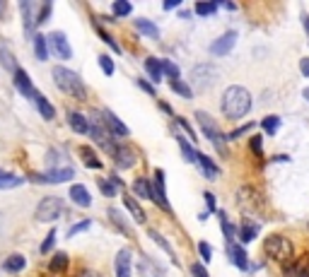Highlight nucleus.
Here are the masks:
<instances>
[{
  "label": "nucleus",
  "instance_id": "nucleus-1",
  "mask_svg": "<svg viewBox=\"0 0 309 277\" xmlns=\"http://www.w3.org/2000/svg\"><path fill=\"white\" fill-rule=\"evenodd\" d=\"M220 109H222V113H225L229 120H239L242 116H246V113L251 111V94L246 92L244 87L232 84V87H227L225 94H222Z\"/></svg>",
  "mask_w": 309,
  "mask_h": 277
},
{
  "label": "nucleus",
  "instance_id": "nucleus-2",
  "mask_svg": "<svg viewBox=\"0 0 309 277\" xmlns=\"http://www.w3.org/2000/svg\"><path fill=\"white\" fill-rule=\"evenodd\" d=\"M54 82L61 92H65L68 97H73L78 102H85L87 99V87L80 80V75L63 68V65H56L54 68Z\"/></svg>",
  "mask_w": 309,
  "mask_h": 277
},
{
  "label": "nucleus",
  "instance_id": "nucleus-3",
  "mask_svg": "<svg viewBox=\"0 0 309 277\" xmlns=\"http://www.w3.org/2000/svg\"><path fill=\"white\" fill-rule=\"evenodd\" d=\"M264 251L266 256L275 263H280V265H288L292 258H295V246H292V241L288 236H282V234H271V236H266L264 241Z\"/></svg>",
  "mask_w": 309,
  "mask_h": 277
},
{
  "label": "nucleus",
  "instance_id": "nucleus-4",
  "mask_svg": "<svg viewBox=\"0 0 309 277\" xmlns=\"http://www.w3.org/2000/svg\"><path fill=\"white\" fill-rule=\"evenodd\" d=\"M63 212H65V203H63V200H61V198H56V195H48V198H44V200L37 205L34 217H37V222H56Z\"/></svg>",
  "mask_w": 309,
  "mask_h": 277
},
{
  "label": "nucleus",
  "instance_id": "nucleus-5",
  "mask_svg": "<svg viewBox=\"0 0 309 277\" xmlns=\"http://www.w3.org/2000/svg\"><path fill=\"white\" fill-rule=\"evenodd\" d=\"M196 120H198L200 130H203V135L215 145L218 149H222V142H225V138L227 135H222V130H220V126L213 120V116L210 113H205V111H196Z\"/></svg>",
  "mask_w": 309,
  "mask_h": 277
},
{
  "label": "nucleus",
  "instance_id": "nucleus-6",
  "mask_svg": "<svg viewBox=\"0 0 309 277\" xmlns=\"http://www.w3.org/2000/svg\"><path fill=\"white\" fill-rule=\"evenodd\" d=\"M215 80H218V68L215 65H196L191 70V84L196 87V89H208V87H213L215 84Z\"/></svg>",
  "mask_w": 309,
  "mask_h": 277
},
{
  "label": "nucleus",
  "instance_id": "nucleus-7",
  "mask_svg": "<svg viewBox=\"0 0 309 277\" xmlns=\"http://www.w3.org/2000/svg\"><path fill=\"white\" fill-rule=\"evenodd\" d=\"M75 171L70 166H58V169H48L46 174H32L29 178L37 181V183H65V181H73Z\"/></svg>",
  "mask_w": 309,
  "mask_h": 277
},
{
  "label": "nucleus",
  "instance_id": "nucleus-8",
  "mask_svg": "<svg viewBox=\"0 0 309 277\" xmlns=\"http://www.w3.org/2000/svg\"><path fill=\"white\" fill-rule=\"evenodd\" d=\"M101 120H104V126H107V130H109V135L114 140L116 138H128L131 135V130H128V126L123 123V120L118 118L116 113H111V111H104L101 113Z\"/></svg>",
  "mask_w": 309,
  "mask_h": 277
},
{
  "label": "nucleus",
  "instance_id": "nucleus-9",
  "mask_svg": "<svg viewBox=\"0 0 309 277\" xmlns=\"http://www.w3.org/2000/svg\"><path fill=\"white\" fill-rule=\"evenodd\" d=\"M46 44L54 48V53L58 55V58H63V60H70V58H73V48H70V44H68V39H65L63 32H54L51 37H46Z\"/></svg>",
  "mask_w": 309,
  "mask_h": 277
},
{
  "label": "nucleus",
  "instance_id": "nucleus-10",
  "mask_svg": "<svg viewBox=\"0 0 309 277\" xmlns=\"http://www.w3.org/2000/svg\"><path fill=\"white\" fill-rule=\"evenodd\" d=\"M167 191H164V171L162 169H157V171H154V186H152V200L157 205H160V207H164V210H167V212H172V205L167 203Z\"/></svg>",
  "mask_w": 309,
  "mask_h": 277
},
{
  "label": "nucleus",
  "instance_id": "nucleus-11",
  "mask_svg": "<svg viewBox=\"0 0 309 277\" xmlns=\"http://www.w3.org/2000/svg\"><path fill=\"white\" fill-rule=\"evenodd\" d=\"M237 44V32H225L220 39H215L210 44V53L213 55H227Z\"/></svg>",
  "mask_w": 309,
  "mask_h": 277
},
{
  "label": "nucleus",
  "instance_id": "nucleus-12",
  "mask_svg": "<svg viewBox=\"0 0 309 277\" xmlns=\"http://www.w3.org/2000/svg\"><path fill=\"white\" fill-rule=\"evenodd\" d=\"M111 159H114L121 169H131V166H136V162H138L136 152H133L131 147H123V145H116V147H114Z\"/></svg>",
  "mask_w": 309,
  "mask_h": 277
},
{
  "label": "nucleus",
  "instance_id": "nucleus-13",
  "mask_svg": "<svg viewBox=\"0 0 309 277\" xmlns=\"http://www.w3.org/2000/svg\"><path fill=\"white\" fill-rule=\"evenodd\" d=\"M15 87H17V89H19L22 94H24V97H29V99H37L39 94H41V92L37 89V87L32 84L29 75L24 73V70H19V68L15 70Z\"/></svg>",
  "mask_w": 309,
  "mask_h": 277
},
{
  "label": "nucleus",
  "instance_id": "nucleus-14",
  "mask_svg": "<svg viewBox=\"0 0 309 277\" xmlns=\"http://www.w3.org/2000/svg\"><path fill=\"white\" fill-rule=\"evenodd\" d=\"M237 200H239V205H242V210H244L246 214L256 212V207H259V195H256L254 188H239Z\"/></svg>",
  "mask_w": 309,
  "mask_h": 277
},
{
  "label": "nucleus",
  "instance_id": "nucleus-15",
  "mask_svg": "<svg viewBox=\"0 0 309 277\" xmlns=\"http://www.w3.org/2000/svg\"><path fill=\"white\" fill-rule=\"evenodd\" d=\"M133 270V253L128 249H121L116 253V277H131Z\"/></svg>",
  "mask_w": 309,
  "mask_h": 277
},
{
  "label": "nucleus",
  "instance_id": "nucleus-16",
  "mask_svg": "<svg viewBox=\"0 0 309 277\" xmlns=\"http://www.w3.org/2000/svg\"><path fill=\"white\" fill-rule=\"evenodd\" d=\"M227 256L239 270H249V258H246V251L242 249V243H227Z\"/></svg>",
  "mask_w": 309,
  "mask_h": 277
},
{
  "label": "nucleus",
  "instance_id": "nucleus-17",
  "mask_svg": "<svg viewBox=\"0 0 309 277\" xmlns=\"http://www.w3.org/2000/svg\"><path fill=\"white\" fill-rule=\"evenodd\" d=\"M68 123H70V128H73L75 133L90 135V118H87V116H82L78 111H70V113H68Z\"/></svg>",
  "mask_w": 309,
  "mask_h": 277
},
{
  "label": "nucleus",
  "instance_id": "nucleus-18",
  "mask_svg": "<svg viewBox=\"0 0 309 277\" xmlns=\"http://www.w3.org/2000/svg\"><path fill=\"white\" fill-rule=\"evenodd\" d=\"M19 10H22V17H24V34H32V29L37 27V17H34V3H27V0H22L19 3Z\"/></svg>",
  "mask_w": 309,
  "mask_h": 277
},
{
  "label": "nucleus",
  "instance_id": "nucleus-19",
  "mask_svg": "<svg viewBox=\"0 0 309 277\" xmlns=\"http://www.w3.org/2000/svg\"><path fill=\"white\" fill-rule=\"evenodd\" d=\"M196 164L203 169V176H205L208 181H215V178H218V164H215L210 157H205V155L198 152V155H196Z\"/></svg>",
  "mask_w": 309,
  "mask_h": 277
},
{
  "label": "nucleus",
  "instance_id": "nucleus-20",
  "mask_svg": "<svg viewBox=\"0 0 309 277\" xmlns=\"http://www.w3.org/2000/svg\"><path fill=\"white\" fill-rule=\"evenodd\" d=\"M70 198H73V203H78L80 207H90V203H92L90 191H87L85 186H80V183L70 186Z\"/></svg>",
  "mask_w": 309,
  "mask_h": 277
},
{
  "label": "nucleus",
  "instance_id": "nucleus-21",
  "mask_svg": "<svg viewBox=\"0 0 309 277\" xmlns=\"http://www.w3.org/2000/svg\"><path fill=\"white\" fill-rule=\"evenodd\" d=\"M123 205H126V210L131 212V217H133L138 224H145V212H143V207L138 205V200L133 195H123Z\"/></svg>",
  "mask_w": 309,
  "mask_h": 277
},
{
  "label": "nucleus",
  "instance_id": "nucleus-22",
  "mask_svg": "<svg viewBox=\"0 0 309 277\" xmlns=\"http://www.w3.org/2000/svg\"><path fill=\"white\" fill-rule=\"evenodd\" d=\"M136 29L140 32V34H145L147 39H157V37H160V29H157V24H154V22H150V19H136Z\"/></svg>",
  "mask_w": 309,
  "mask_h": 277
},
{
  "label": "nucleus",
  "instance_id": "nucleus-23",
  "mask_svg": "<svg viewBox=\"0 0 309 277\" xmlns=\"http://www.w3.org/2000/svg\"><path fill=\"white\" fill-rule=\"evenodd\" d=\"M24 263H27V260L22 258L19 253H12V256L3 263V270H5V272H19V270H24Z\"/></svg>",
  "mask_w": 309,
  "mask_h": 277
},
{
  "label": "nucleus",
  "instance_id": "nucleus-24",
  "mask_svg": "<svg viewBox=\"0 0 309 277\" xmlns=\"http://www.w3.org/2000/svg\"><path fill=\"white\" fill-rule=\"evenodd\" d=\"M145 70H147V75H150L152 82H160V80H162V65H160L157 58H145Z\"/></svg>",
  "mask_w": 309,
  "mask_h": 277
},
{
  "label": "nucleus",
  "instance_id": "nucleus-25",
  "mask_svg": "<svg viewBox=\"0 0 309 277\" xmlns=\"http://www.w3.org/2000/svg\"><path fill=\"white\" fill-rule=\"evenodd\" d=\"M133 191H136L140 198L152 200V183H150V181H145V178H136V181H133Z\"/></svg>",
  "mask_w": 309,
  "mask_h": 277
},
{
  "label": "nucleus",
  "instance_id": "nucleus-26",
  "mask_svg": "<svg viewBox=\"0 0 309 277\" xmlns=\"http://www.w3.org/2000/svg\"><path fill=\"white\" fill-rule=\"evenodd\" d=\"M218 217H220V227H222V234H225L227 243H235V234H237L235 224L227 220V214H225V212H218Z\"/></svg>",
  "mask_w": 309,
  "mask_h": 277
},
{
  "label": "nucleus",
  "instance_id": "nucleus-27",
  "mask_svg": "<svg viewBox=\"0 0 309 277\" xmlns=\"http://www.w3.org/2000/svg\"><path fill=\"white\" fill-rule=\"evenodd\" d=\"M68 265H70L68 253H56L54 258H51V263H48V270H54V272H63V270H68Z\"/></svg>",
  "mask_w": 309,
  "mask_h": 277
},
{
  "label": "nucleus",
  "instance_id": "nucleus-28",
  "mask_svg": "<svg viewBox=\"0 0 309 277\" xmlns=\"http://www.w3.org/2000/svg\"><path fill=\"white\" fill-rule=\"evenodd\" d=\"M138 270H140V277H160V268H157L150 258L140 260V263H138Z\"/></svg>",
  "mask_w": 309,
  "mask_h": 277
},
{
  "label": "nucleus",
  "instance_id": "nucleus-29",
  "mask_svg": "<svg viewBox=\"0 0 309 277\" xmlns=\"http://www.w3.org/2000/svg\"><path fill=\"white\" fill-rule=\"evenodd\" d=\"M176 140H179V147H182V155H184V159L186 162H191V164H196V149L191 147V142L189 140H184V135H176Z\"/></svg>",
  "mask_w": 309,
  "mask_h": 277
},
{
  "label": "nucleus",
  "instance_id": "nucleus-30",
  "mask_svg": "<svg viewBox=\"0 0 309 277\" xmlns=\"http://www.w3.org/2000/svg\"><path fill=\"white\" fill-rule=\"evenodd\" d=\"M34 104H37L39 113H41L44 118H48V120H51V118H54V116H56V109H54V106H51V104H48V102H46V99H44V94H39L37 99H34Z\"/></svg>",
  "mask_w": 309,
  "mask_h": 277
},
{
  "label": "nucleus",
  "instance_id": "nucleus-31",
  "mask_svg": "<svg viewBox=\"0 0 309 277\" xmlns=\"http://www.w3.org/2000/svg\"><path fill=\"white\" fill-rule=\"evenodd\" d=\"M17 186H22V178H19V176H12V174H8V171H0V188H3V191L17 188Z\"/></svg>",
  "mask_w": 309,
  "mask_h": 277
},
{
  "label": "nucleus",
  "instance_id": "nucleus-32",
  "mask_svg": "<svg viewBox=\"0 0 309 277\" xmlns=\"http://www.w3.org/2000/svg\"><path fill=\"white\" fill-rule=\"evenodd\" d=\"M256 234H259V224H242V227H239V239H242V243L254 241Z\"/></svg>",
  "mask_w": 309,
  "mask_h": 277
},
{
  "label": "nucleus",
  "instance_id": "nucleus-33",
  "mask_svg": "<svg viewBox=\"0 0 309 277\" xmlns=\"http://www.w3.org/2000/svg\"><path fill=\"white\" fill-rule=\"evenodd\" d=\"M34 53H37L39 60H46L48 58V44H46V37H41V34L34 37Z\"/></svg>",
  "mask_w": 309,
  "mask_h": 277
},
{
  "label": "nucleus",
  "instance_id": "nucleus-34",
  "mask_svg": "<svg viewBox=\"0 0 309 277\" xmlns=\"http://www.w3.org/2000/svg\"><path fill=\"white\" fill-rule=\"evenodd\" d=\"M147 234H150V239H152L154 243H157V246H162V249L167 251V256H169V258H172L174 263H176V256H174L172 246H169V241H167V239H162V236H160V234H157V231H154V229H150V231H147Z\"/></svg>",
  "mask_w": 309,
  "mask_h": 277
},
{
  "label": "nucleus",
  "instance_id": "nucleus-35",
  "mask_svg": "<svg viewBox=\"0 0 309 277\" xmlns=\"http://www.w3.org/2000/svg\"><path fill=\"white\" fill-rule=\"evenodd\" d=\"M80 155H82V162H85V166H90V169H101V159L94 157V152H92V149L82 147Z\"/></svg>",
  "mask_w": 309,
  "mask_h": 277
},
{
  "label": "nucleus",
  "instance_id": "nucleus-36",
  "mask_svg": "<svg viewBox=\"0 0 309 277\" xmlns=\"http://www.w3.org/2000/svg\"><path fill=\"white\" fill-rule=\"evenodd\" d=\"M109 217H111V222H114V224L118 227V231H121V234H126V236H131V227H128L126 220H123V217L118 214V210H114V207H111V210H109Z\"/></svg>",
  "mask_w": 309,
  "mask_h": 277
},
{
  "label": "nucleus",
  "instance_id": "nucleus-37",
  "mask_svg": "<svg viewBox=\"0 0 309 277\" xmlns=\"http://www.w3.org/2000/svg\"><path fill=\"white\" fill-rule=\"evenodd\" d=\"M131 12H133V5L128 0H116L114 3V17H126Z\"/></svg>",
  "mask_w": 309,
  "mask_h": 277
},
{
  "label": "nucleus",
  "instance_id": "nucleus-38",
  "mask_svg": "<svg viewBox=\"0 0 309 277\" xmlns=\"http://www.w3.org/2000/svg\"><path fill=\"white\" fill-rule=\"evenodd\" d=\"M0 60H3V65H5L8 70H12V73L17 70V63H15V55L10 53V51H8L5 46H0Z\"/></svg>",
  "mask_w": 309,
  "mask_h": 277
},
{
  "label": "nucleus",
  "instance_id": "nucleus-39",
  "mask_svg": "<svg viewBox=\"0 0 309 277\" xmlns=\"http://www.w3.org/2000/svg\"><path fill=\"white\" fill-rule=\"evenodd\" d=\"M160 65H162V75H167L172 82H174V80H179V68H176L172 60H167V58H164Z\"/></svg>",
  "mask_w": 309,
  "mask_h": 277
},
{
  "label": "nucleus",
  "instance_id": "nucleus-40",
  "mask_svg": "<svg viewBox=\"0 0 309 277\" xmlns=\"http://www.w3.org/2000/svg\"><path fill=\"white\" fill-rule=\"evenodd\" d=\"M172 89H174L176 94H182L184 99H191V97H193L191 87H189L186 82H182V80H174V82H172Z\"/></svg>",
  "mask_w": 309,
  "mask_h": 277
},
{
  "label": "nucleus",
  "instance_id": "nucleus-41",
  "mask_svg": "<svg viewBox=\"0 0 309 277\" xmlns=\"http://www.w3.org/2000/svg\"><path fill=\"white\" fill-rule=\"evenodd\" d=\"M278 126H280V116H268V118L261 123V128L268 133V135H275V130H278Z\"/></svg>",
  "mask_w": 309,
  "mask_h": 277
},
{
  "label": "nucleus",
  "instance_id": "nucleus-42",
  "mask_svg": "<svg viewBox=\"0 0 309 277\" xmlns=\"http://www.w3.org/2000/svg\"><path fill=\"white\" fill-rule=\"evenodd\" d=\"M196 12L208 17V15H215L218 12V3H196Z\"/></svg>",
  "mask_w": 309,
  "mask_h": 277
},
{
  "label": "nucleus",
  "instance_id": "nucleus-43",
  "mask_svg": "<svg viewBox=\"0 0 309 277\" xmlns=\"http://www.w3.org/2000/svg\"><path fill=\"white\" fill-rule=\"evenodd\" d=\"M90 227H92V222H90V220H82V222H78V224H73V227L68 229V239H70V236H78L80 231L90 229Z\"/></svg>",
  "mask_w": 309,
  "mask_h": 277
},
{
  "label": "nucleus",
  "instance_id": "nucleus-44",
  "mask_svg": "<svg viewBox=\"0 0 309 277\" xmlns=\"http://www.w3.org/2000/svg\"><path fill=\"white\" fill-rule=\"evenodd\" d=\"M198 253H200V258H203V263H210L213 260V249H210L208 241H200L198 243Z\"/></svg>",
  "mask_w": 309,
  "mask_h": 277
},
{
  "label": "nucleus",
  "instance_id": "nucleus-45",
  "mask_svg": "<svg viewBox=\"0 0 309 277\" xmlns=\"http://www.w3.org/2000/svg\"><path fill=\"white\" fill-rule=\"evenodd\" d=\"M99 68L107 75H114V70H116V68H114V60H111V55H107V53L99 55Z\"/></svg>",
  "mask_w": 309,
  "mask_h": 277
},
{
  "label": "nucleus",
  "instance_id": "nucleus-46",
  "mask_svg": "<svg viewBox=\"0 0 309 277\" xmlns=\"http://www.w3.org/2000/svg\"><path fill=\"white\" fill-rule=\"evenodd\" d=\"M99 188H101V195H104V198H114V195H116V188H114V183H111V181H104V178H99Z\"/></svg>",
  "mask_w": 309,
  "mask_h": 277
},
{
  "label": "nucleus",
  "instance_id": "nucleus-47",
  "mask_svg": "<svg viewBox=\"0 0 309 277\" xmlns=\"http://www.w3.org/2000/svg\"><path fill=\"white\" fill-rule=\"evenodd\" d=\"M285 277H309V270L300 268V265H290V268L285 270Z\"/></svg>",
  "mask_w": 309,
  "mask_h": 277
},
{
  "label": "nucleus",
  "instance_id": "nucleus-48",
  "mask_svg": "<svg viewBox=\"0 0 309 277\" xmlns=\"http://www.w3.org/2000/svg\"><path fill=\"white\" fill-rule=\"evenodd\" d=\"M54 243H56V229H51L48 236L44 239V243H41V253H48V251L54 249Z\"/></svg>",
  "mask_w": 309,
  "mask_h": 277
},
{
  "label": "nucleus",
  "instance_id": "nucleus-49",
  "mask_svg": "<svg viewBox=\"0 0 309 277\" xmlns=\"http://www.w3.org/2000/svg\"><path fill=\"white\" fill-rule=\"evenodd\" d=\"M48 15H51V3H44L41 10H39V15H37V24H44L46 19H48Z\"/></svg>",
  "mask_w": 309,
  "mask_h": 277
},
{
  "label": "nucleus",
  "instance_id": "nucleus-50",
  "mask_svg": "<svg viewBox=\"0 0 309 277\" xmlns=\"http://www.w3.org/2000/svg\"><path fill=\"white\" fill-rule=\"evenodd\" d=\"M249 147H251L254 155H261V152H264V140H261V135H254L251 142H249Z\"/></svg>",
  "mask_w": 309,
  "mask_h": 277
},
{
  "label": "nucleus",
  "instance_id": "nucleus-51",
  "mask_svg": "<svg viewBox=\"0 0 309 277\" xmlns=\"http://www.w3.org/2000/svg\"><path fill=\"white\" fill-rule=\"evenodd\" d=\"M254 128V123H246V126H242V128H237V130H232V133H229L227 138L229 140H235V138H242V135H244V133H249V130Z\"/></svg>",
  "mask_w": 309,
  "mask_h": 277
},
{
  "label": "nucleus",
  "instance_id": "nucleus-52",
  "mask_svg": "<svg viewBox=\"0 0 309 277\" xmlns=\"http://www.w3.org/2000/svg\"><path fill=\"white\" fill-rule=\"evenodd\" d=\"M99 37H101V41H104V44H109V46L114 48L116 53H118V51H121V46H118V44H116V41H114V39L109 37V34H107V32H101V29H99Z\"/></svg>",
  "mask_w": 309,
  "mask_h": 277
},
{
  "label": "nucleus",
  "instance_id": "nucleus-53",
  "mask_svg": "<svg viewBox=\"0 0 309 277\" xmlns=\"http://www.w3.org/2000/svg\"><path fill=\"white\" fill-rule=\"evenodd\" d=\"M176 123H179V126H182V128L186 130V135H189V140H196V133H193V128L189 126V123H186V120H184V118H176Z\"/></svg>",
  "mask_w": 309,
  "mask_h": 277
},
{
  "label": "nucleus",
  "instance_id": "nucleus-54",
  "mask_svg": "<svg viewBox=\"0 0 309 277\" xmlns=\"http://www.w3.org/2000/svg\"><path fill=\"white\" fill-rule=\"evenodd\" d=\"M191 275L193 277H208V272L203 270V265H200V263H196V265H191Z\"/></svg>",
  "mask_w": 309,
  "mask_h": 277
},
{
  "label": "nucleus",
  "instance_id": "nucleus-55",
  "mask_svg": "<svg viewBox=\"0 0 309 277\" xmlns=\"http://www.w3.org/2000/svg\"><path fill=\"white\" fill-rule=\"evenodd\" d=\"M75 277H101L99 272H97V270H90V268H85V270H80V272H78V275Z\"/></svg>",
  "mask_w": 309,
  "mask_h": 277
},
{
  "label": "nucleus",
  "instance_id": "nucleus-56",
  "mask_svg": "<svg viewBox=\"0 0 309 277\" xmlns=\"http://www.w3.org/2000/svg\"><path fill=\"white\" fill-rule=\"evenodd\" d=\"M138 84H140V87H143L147 94H152V97H154V87L150 82H145V80H138Z\"/></svg>",
  "mask_w": 309,
  "mask_h": 277
},
{
  "label": "nucleus",
  "instance_id": "nucleus-57",
  "mask_svg": "<svg viewBox=\"0 0 309 277\" xmlns=\"http://www.w3.org/2000/svg\"><path fill=\"white\" fill-rule=\"evenodd\" d=\"M300 70H302V75H304V77H309V58H302Z\"/></svg>",
  "mask_w": 309,
  "mask_h": 277
},
{
  "label": "nucleus",
  "instance_id": "nucleus-58",
  "mask_svg": "<svg viewBox=\"0 0 309 277\" xmlns=\"http://www.w3.org/2000/svg\"><path fill=\"white\" fill-rule=\"evenodd\" d=\"M205 203H208V212H215V198L210 193H205Z\"/></svg>",
  "mask_w": 309,
  "mask_h": 277
},
{
  "label": "nucleus",
  "instance_id": "nucleus-59",
  "mask_svg": "<svg viewBox=\"0 0 309 277\" xmlns=\"http://www.w3.org/2000/svg\"><path fill=\"white\" fill-rule=\"evenodd\" d=\"M176 5H179V0H167V3H164V10H172V8H176Z\"/></svg>",
  "mask_w": 309,
  "mask_h": 277
},
{
  "label": "nucleus",
  "instance_id": "nucleus-60",
  "mask_svg": "<svg viewBox=\"0 0 309 277\" xmlns=\"http://www.w3.org/2000/svg\"><path fill=\"white\" fill-rule=\"evenodd\" d=\"M304 97H307V99H309V89H304Z\"/></svg>",
  "mask_w": 309,
  "mask_h": 277
}]
</instances>
